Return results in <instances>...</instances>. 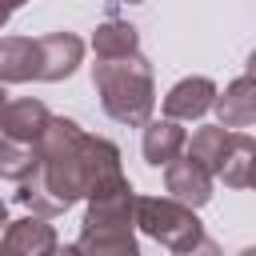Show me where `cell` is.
I'll return each instance as SVG.
<instances>
[{
  "label": "cell",
  "instance_id": "obj_23",
  "mask_svg": "<svg viewBox=\"0 0 256 256\" xmlns=\"http://www.w3.org/2000/svg\"><path fill=\"white\" fill-rule=\"evenodd\" d=\"M20 4H28V0H8V8H20Z\"/></svg>",
  "mask_w": 256,
  "mask_h": 256
},
{
  "label": "cell",
  "instance_id": "obj_13",
  "mask_svg": "<svg viewBox=\"0 0 256 256\" xmlns=\"http://www.w3.org/2000/svg\"><path fill=\"white\" fill-rule=\"evenodd\" d=\"M252 164H256V140L244 136V132H228L224 156H220V164H216V176H220L228 188H248Z\"/></svg>",
  "mask_w": 256,
  "mask_h": 256
},
{
  "label": "cell",
  "instance_id": "obj_9",
  "mask_svg": "<svg viewBox=\"0 0 256 256\" xmlns=\"http://www.w3.org/2000/svg\"><path fill=\"white\" fill-rule=\"evenodd\" d=\"M48 120H52V112H48L40 100H32V96L8 100L4 112H0V132L12 136V140H20V144H36V140L44 136Z\"/></svg>",
  "mask_w": 256,
  "mask_h": 256
},
{
  "label": "cell",
  "instance_id": "obj_24",
  "mask_svg": "<svg viewBox=\"0 0 256 256\" xmlns=\"http://www.w3.org/2000/svg\"><path fill=\"white\" fill-rule=\"evenodd\" d=\"M124 4H140V0H124Z\"/></svg>",
  "mask_w": 256,
  "mask_h": 256
},
{
  "label": "cell",
  "instance_id": "obj_21",
  "mask_svg": "<svg viewBox=\"0 0 256 256\" xmlns=\"http://www.w3.org/2000/svg\"><path fill=\"white\" fill-rule=\"evenodd\" d=\"M0 224H8V208H4V200H0Z\"/></svg>",
  "mask_w": 256,
  "mask_h": 256
},
{
  "label": "cell",
  "instance_id": "obj_11",
  "mask_svg": "<svg viewBox=\"0 0 256 256\" xmlns=\"http://www.w3.org/2000/svg\"><path fill=\"white\" fill-rule=\"evenodd\" d=\"M212 108H216V116H220L224 128H248V124H256V80L252 76L232 80L224 92H216Z\"/></svg>",
  "mask_w": 256,
  "mask_h": 256
},
{
  "label": "cell",
  "instance_id": "obj_19",
  "mask_svg": "<svg viewBox=\"0 0 256 256\" xmlns=\"http://www.w3.org/2000/svg\"><path fill=\"white\" fill-rule=\"evenodd\" d=\"M248 76H252V80H256V52H252V56H248Z\"/></svg>",
  "mask_w": 256,
  "mask_h": 256
},
{
  "label": "cell",
  "instance_id": "obj_20",
  "mask_svg": "<svg viewBox=\"0 0 256 256\" xmlns=\"http://www.w3.org/2000/svg\"><path fill=\"white\" fill-rule=\"evenodd\" d=\"M4 104H8V92H4V80H0V112H4Z\"/></svg>",
  "mask_w": 256,
  "mask_h": 256
},
{
  "label": "cell",
  "instance_id": "obj_10",
  "mask_svg": "<svg viewBox=\"0 0 256 256\" xmlns=\"http://www.w3.org/2000/svg\"><path fill=\"white\" fill-rule=\"evenodd\" d=\"M0 80L4 84L40 80V40H32V36H0Z\"/></svg>",
  "mask_w": 256,
  "mask_h": 256
},
{
  "label": "cell",
  "instance_id": "obj_22",
  "mask_svg": "<svg viewBox=\"0 0 256 256\" xmlns=\"http://www.w3.org/2000/svg\"><path fill=\"white\" fill-rule=\"evenodd\" d=\"M248 188H256V164H252V176H248Z\"/></svg>",
  "mask_w": 256,
  "mask_h": 256
},
{
  "label": "cell",
  "instance_id": "obj_12",
  "mask_svg": "<svg viewBox=\"0 0 256 256\" xmlns=\"http://www.w3.org/2000/svg\"><path fill=\"white\" fill-rule=\"evenodd\" d=\"M184 128H180V120H172V116H164V120H148L144 124V160L152 164V168H160V164H168V160H176L180 152H184Z\"/></svg>",
  "mask_w": 256,
  "mask_h": 256
},
{
  "label": "cell",
  "instance_id": "obj_17",
  "mask_svg": "<svg viewBox=\"0 0 256 256\" xmlns=\"http://www.w3.org/2000/svg\"><path fill=\"white\" fill-rule=\"evenodd\" d=\"M16 200H20L28 212H36V216H60V212H68V204H60V200L52 196V188L44 184L40 168H36L32 176H24V180H20V188H16Z\"/></svg>",
  "mask_w": 256,
  "mask_h": 256
},
{
  "label": "cell",
  "instance_id": "obj_6",
  "mask_svg": "<svg viewBox=\"0 0 256 256\" xmlns=\"http://www.w3.org/2000/svg\"><path fill=\"white\" fill-rule=\"evenodd\" d=\"M84 60V40L76 32H48L40 36V80L60 84L68 80Z\"/></svg>",
  "mask_w": 256,
  "mask_h": 256
},
{
  "label": "cell",
  "instance_id": "obj_15",
  "mask_svg": "<svg viewBox=\"0 0 256 256\" xmlns=\"http://www.w3.org/2000/svg\"><path fill=\"white\" fill-rule=\"evenodd\" d=\"M228 132L224 124H208V128H196L192 140H184V156H192L196 164H204L212 176H216V164L224 156V144H228Z\"/></svg>",
  "mask_w": 256,
  "mask_h": 256
},
{
  "label": "cell",
  "instance_id": "obj_1",
  "mask_svg": "<svg viewBox=\"0 0 256 256\" xmlns=\"http://www.w3.org/2000/svg\"><path fill=\"white\" fill-rule=\"evenodd\" d=\"M40 156V176L52 188V196L60 204H76L80 196L88 200L100 188H112L124 176L120 168V148L104 136H88L76 120L68 116H52L44 136L32 144Z\"/></svg>",
  "mask_w": 256,
  "mask_h": 256
},
{
  "label": "cell",
  "instance_id": "obj_8",
  "mask_svg": "<svg viewBox=\"0 0 256 256\" xmlns=\"http://www.w3.org/2000/svg\"><path fill=\"white\" fill-rule=\"evenodd\" d=\"M216 100V84L208 76H184L180 84L168 88L164 96V116L172 120H200Z\"/></svg>",
  "mask_w": 256,
  "mask_h": 256
},
{
  "label": "cell",
  "instance_id": "obj_7",
  "mask_svg": "<svg viewBox=\"0 0 256 256\" xmlns=\"http://www.w3.org/2000/svg\"><path fill=\"white\" fill-rule=\"evenodd\" d=\"M56 228L48 224V216H24V220H12L4 240H0V252L4 256H48L56 252Z\"/></svg>",
  "mask_w": 256,
  "mask_h": 256
},
{
  "label": "cell",
  "instance_id": "obj_18",
  "mask_svg": "<svg viewBox=\"0 0 256 256\" xmlns=\"http://www.w3.org/2000/svg\"><path fill=\"white\" fill-rule=\"evenodd\" d=\"M8 16H12V8H8V0H0V28L8 24Z\"/></svg>",
  "mask_w": 256,
  "mask_h": 256
},
{
  "label": "cell",
  "instance_id": "obj_4",
  "mask_svg": "<svg viewBox=\"0 0 256 256\" xmlns=\"http://www.w3.org/2000/svg\"><path fill=\"white\" fill-rule=\"evenodd\" d=\"M136 228L172 252H212L196 208L180 204L176 196H136Z\"/></svg>",
  "mask_w": 256,
  "mask_h": 256
},
{
  "label": "cell",
  "instance_id": "obj_2",
  "mask_svg": "<svg viewBox=\"0 0 256 256\" xmlns=\"http://www.w3.org/2000/svg\"><path fill=\"white\" fill-rule=\"evenodd\" d=\"M92 88L100 96V108L128 128H144L152 120L156 108V80H152V64L132 52V56H116V60H100L92 68Z\"/></svg>",
  "mask_w": 256,
  "mask_h": 256
},
{
  "label": "cell",
  "instance_id": "obj_5",
  "mask_svg": "<svg viewBox=\"0 0 256 256\" xmlns=\"http://www.w3.org/2000/svg\"><path fill=\"white\" fill-rule=\"evenodd\" d=\"M164 188L168 196H176L188 208H204L212 200V172L204 164H196L192 156H176L164 164Z\"/></svg>",
  "mask_w": 256,
  "mask_h": 256
},
{
  "label": "cell",
  "instance_id": "obj_16",
  "mask_svg": "<svg viewBox=\"0 0 256 256\" xmlns=\"http://www.w3.org/2000/svg\"><path fill=\"white\" fill-rule=\"evenodd\" d=\"M40 168V156H36V148L32 144H20V140H12V136H4L0 132V180H24V176H32Z\"/></svg>",
  "mask_w": 256,
  "mask_h": 256
},
{
  "label": "cell",
  "instance_id": "obj_3",
  "mask_svg": "<svg viewBox=\"0 0 256 256\" xmlns=\"http://www.w3.org/2000/svg\"><path fill=\"white\" fill-rule=\"evenodd\" d=\"M136 192L128 180L100 188L88 196V212H84V228L80 240L72 244V252H92V256H136Z\"/></svg>",
  "mask_w": 256,
  "mask_h": 256
},
{
  "label": "cell",
  "instance_id": "obj_14",
  "mask_svg": "<svg viewBox=\"0 0 256 256\" xmlns=\"http://www.w3.org/2000/svg\"><path fill=\"white\" fill-rule=\"evenodd\" d=\"M140 48V36H136V28L128 24V20H104L96 32H92V52H96V60H116V56H132Z\"/></svg>",
  "mask_w": 256,
  "mask_h": 256
}]
</instances>
